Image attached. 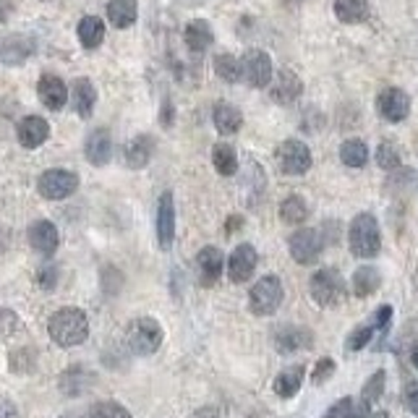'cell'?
Masks as SVG:
<instances>
[{
  "label": "cell",
  "instance_id": "30bf717a",
  "mask_svg": "<svg viewBox=\"0 0 418 418\" xmlns=\"http://www.w3.org/2000/svg\"><path fill=\"white\" fill-rule=\"evenodd\" d=\"M377 110H379V115L384 121L390 123L405 121L410 112V97L403 89H398V86H387L377 97Z\"/></svg>",
  "mask_w": 418,
  "mask_h": 418
},
{
  "label": "cell",
  "instance_id": "277c9868",
  "mask_svg": "<svg viewBox=\"0 0 418 418\" xmlns=\"http://www.w3.org/2000/svg\"><path fill=\"white\" fill-rule=\"evenodd\" d=\"M282 298H285V290H282V282H280L277 275H264V277L251 288L249 306L256 316H272L280 308Z\"/></svg>",
  "mask_w": 418,
  "mask_h": 418
},
{
  "label": "cell",
  "instance_id": "2e32d148",
  "mask_svg": "<svg viewBox=\"0 0 418 418\" xmlns=\"http://www.w3.org/2000/svg\"><path fill=\"white\" fill-rule=\"evenodd\" d=\"M272 84V100L277 105H290L296 103L298 97H301V92H303V81L298 79L290 68H282V71H277V76H275V81Z\"/></svg>",
  "mask_w": 418,
  "mask_h": 418
},
{
  "label": "cell",
  "instance_id": "ffe728a7",
  "mask_svg": "<svg viewBox=\"0 0 418 418\" xmlns=\"http://www.w3.org/2000/svg\"><path fill=\"white\" fill-rule=\"evenodd\" d=\"M84 152H86V159L92 165L103 167L110 162L112 157V139H110V131L107 129H97L89 133V139L84 144Z\"/></svg>",
  "mask_w": 418,
  "mask_h": 418
},
{
  "label": "cell",
  "instance_id": "d590c367",
  "mask_svg": "<svg viewBox=\"0 0 418 418\" xmlns=\"http://www.w3.org/2000/svg\"><path fill=\"white\" fill-rule=\"evenodd\" d=\"M84 418H131V413L123 408L121 403H112V400H105V403H97L89 408V413Z\"/></svg>",
  "mask_w": 418,
  "mask_h": 418
},
{
  "label": "cell",
  "instance_id": "8992f818",
  "mask_svg": "<svg viewBox=\"0 0 418 418\" xmlns=\"http://www.w3.org/2000/svg\"><path fill=\"white\" fill-rule=\"evenodd\" d=\"M76 188H79V176L71 173V170H63V167L45 170L37 181V191L45 199H53V202L68 199L71 194H76Z\"/></svg>",
  "mask_w": 418,
  "mask_h": 418
},
{
  "label": "cell",
  "instance_id": "4fadbf2b",
  "mask_svg": "<svg viewBox=\"0 0 418 418\" xmlns=\"http://www.w3.org/2000/svg\"><path fill=\"white\" fill-rule=\"evenodd\" d=\"M223 251L214 249V246H204V249L196 254V275H199V282L204 288H212L217 280L223 277Z\"/></svg>",
  "mask_w": 418,
  "mask_h": 418
},
{
  "label": "cell",
  "instance_id": "f35d334b",
  "mask_svg": "<svg viewBox=\"0 0 418 418\" xmlns=\"http://www.w3.org/2000/svg\"><path fill=\"white\" fill-rule=\"evenodd\" d=\"M334 369H337V363H334L332 358H319L314 366V372H311V381H314V384H325L334 374Z\"/></svg>",
  "mask_w": 418,
  "mask_h": 418
},
{
  "label": "cell",
  "instance_id": "f1b7e54d",
  "mask_svg": "<svg viewBox=\"0 0 418 418\" xmlns=\"http://www.w3.org/2000/svg\"><path fill=\"white\" fill-rule=\"evenodd\" d=\"M353 293L358 298H366V296H372L374 290L379 288L381 285V277H379V272L374 270V267H369V264H363V267H358L355 270V275H353Z\"/></svg>",
  "mask_w": 418,
  "mask_h": 418
},
{
  "label": "cell",
  "instance_id": "bcb514c9",
  "mask_svg": "<svg viewBox=\"0 0 418 418\" xmlns=\"http://www.w3.org/2000/svg\"><path fill=\"white\" fill-rule=\"evenodd\" d=\"M11 11H13V0H0V24L8 19Z\"/></svg>",
  "mask_w": 418,
  "mask_h": 418
},
{
  "label": "cell",
  "instance_id": "ee69618b",
  "mask_svg": "<svg viewBox=\"0 0 418 418\" xmlns=\"http://www.w3.org/2000/svg\"><path fill=\"white\" fill-rule=\"evenodd\" d=\"M194 418H220V410L214 408V405H204V408L196 410Z\"/></svg>",
  "mask_w": 418,
  "mask_h": 418
},
{
  "label": "cell",
  "instance_id": "9c48e42d",
  "mask_svg": "<svg viewBox=\"0 0 418 418\" xmlns=\"http://www.w3.org/2000/svg\"><path fill=\"white\" fill-rule=\"evenodd\" d=\"M290 256L298 261V264H314L319 259V254L325 249V238L322 233L314 230V228H303L290 235Z\"/></svg>",
  "mask_w": 418,
  "mask_h": 418
},
{
  "label": "cell",
  "instance_id": "d6a6232c",
  "mask_svg": "<svg viewBox=\"0 0 418 418\" xmlns=\"http://www.w3.org/2000/svg\"><path fill=\"white\" fill-rule=\"evenodd\" d=\"M214 74L228 84L241 81V60L230 53H220V55H214Z\"/></svg>",
  "mask_w": 418,
  "mask_h": 418
},
{
  "label": "cell",
  "instance_id": "d6986e66",
  "mask_svg": "<svg viewBox=\"0 0 418 418\" xmlns=\"http://www.w3.org/2000/svg\"><path fill=\"white\" fill-rule=\"evenodd\" d=\"M16 136H19L21 147L37 149L42 147L47 141V136H50V123H47L45 118H39V115H27V118L19 123Z\"/></svg>",
  "mask_w": 418,
  "mask_h": 418
},
{
  "label": "cell",
  "instance_id": "f907efd6",
  "mask_svg": "<svg viewBox=\"0 0 418 418\" xmlns=\"http://www.w3.org/2000/svg\"><path fill=\"white\" fill-rule=\"evenodd\" d=\"M285 3H290V6H296V3H301V0H285Z\"/></svg>",
  "mask_w": 418,
  "mask_h": 418
},
{
  "label": "cell",
  "instance_id": "f546056e",
  "mask_svg": "<svg viewBox=\"0 0 418 418\" xmlns=\"http://www.w3.org/2000/svg\"><path fill=\"white\" fill-rule=\"evenodd\" d=\"M212 162H214V170H217L220 176H235V173H238V155H235V149H233L230 144H214Z\"/></svg>",
  "mask_w": 418,
  "mask_h": 418
},
{
  "label": "cell",
  "instance_id": "8d00e7d4",
  "mask_svg": "<svg viewBox=\"0 0 418 418\" xmlns=\"http://www.w3.org/2000/svg\"><path fill=\"white\" fill-rule=\"evenodd\" d=\"M377 165L384 167V170H395V167H400L398 147L390 144V141H381L379 147H377Z\"/></svg>",
  "mask_w": 418,
  "mask_h": 418
},
{
  "label": "cell",
  "instance_id": "ab89813d",
  "mask_svg": "<svg viewBox=\"0 0 418 418\" xmlns=\"http://www.w3.org/2000/svg\"><path fill=\"white\" fill-rule=\"evenodd\" d=\"M37 282L45 290H53L58 285V267L55 264H42L37 270Z\"/></svg>",
  "mask_w": 418,
  "mask_h": 418
},
{
  "label": "cell",
  "instance_id": "836d02e7",
  "mask_svg": "<svg viewBox=\"0 0 418 418\" xmlns=\"http://www.w3.org/2000/svg\"><path fill=\"white\" fill-rule=\"evenodd\" d=\"M384 384H387V372H384V369L374 372L372 377L366 379V384H363V392H361V405H363V408H372V405H377V400L384 395Z\"/></svg>",
  "mask_w": 418,
  "mask_h": 418
},
{
  "label": "cell",
  "instance_id": "60d3db41",
  "mask_svg": "<svg viewBox=\"0 0 418 418\" xmlns=\"http://www.w3.org/2000/svg\"><path fill=\"white\" fill-rule=\"evenodd\" d=\"M353 408H355L353 398H343V400H337V403H334L332 408L327 410L325 418H351V413H353Z\"/></svg>",
  "mask_w": 418,
  "mask_h": 418
},
{
  "label": "cell",
  "instance_id": "5b68a950",
  "mask_svg": "<svg viewBox=\"0 0 418 418\" xmlns=\"http://www.w3.org/2000/svg\"><path fill=\"white\" fill-rule=\"evenodd\" d=\"M308 293L319 306L334 308L345 298V280L337 270H319L308 282Z\"/></svg>",
  "mask_w": 418,
  "mask_h": 418
},
{
  "label": "cell",
  "instance_id": "ac0fdd59",
  "mask_svg": "<svg viewBox=\"0 0 418 418\" xmlns=\"http://www.w3.org/2000/svg\"><path fill=\"white\" fill-rule=\"evenodd\" d=\"M314 345V332L306 327H282L275 334V348L280 353H293V351H308Z\"/></svg>",
  "mask_w": 418,
  "mask_h": 418
},
{
  "label": "cell",
  "instance_id": "cb8c5ba5",
  "mask_svg": "<svg viewBox=\"0 0 418 418\" xmlns=\"http://www.w3.org/2000/svg\"><path fill=\"white\" fill-rule=\"evenodd\" d=\"M152 155H155V139L147 136V133H139V136L131 139L129 147H126V162H129V167H133V170L147 167Z\"/></svg>",
  "mask_w": 418,
  "mask_h": 418
},
{
  "label": "cell",
  "instance_id": "7a4b0ae2",
  "mask_svg": "<svg viewBox=\"0 0 418 418\" xmlns=\"http://www.w3.org/2000/svg\"><path fill=\"white\" fill-rule=\"evenodd\" d=\"M348 243H351V254L358 259H374L381 249V233L377 217L369 212H361L353 217L351 230H348Z\"/></svg>",
  "mask_w": 418,
  "mask_h": 418
},
{
  "label": "cell",
  "instance_id": "7c38bea8",
  "mask_svg": "<svg viewBox=\"0 0 418 418\" xmlns=\"http://www.w3.org/2000/svg\"><path fill=\"white\" fill-rule=\"evenodd\" d=\"M256 249L251 246V243H241V246H235V251L230 254V259H228V277L230 282L235 285H241L246 280H251L254 270H256Z\"/></svg>",
  "mask_w": 418,
  "mask_h": 418
},
{
  "label": "cell",
  "instance_id": "9a60e30c",
  "mask_svg": "<svg viewBox=\"0 0 418 418\" xmlns=\"http://www.w3.org/2000/svg\"><path fill=\"white\" fill-rule=\"evenodd\" d=\"M37 94L47 110H63L65 103H68V86H65L63 79L55 74H45L39 79Z\"/></svg>",
  "mask_w": 418,
  "mask_h": 418
},
{
  "label": "cell",
  "instance_id": "c3c4849f",
  "mask_svg": "<svg viewBox=\"0 0 418 418\" xmlns=\"http://www.w3.org/2000/svg\"><path fill=\"white\" fill-rule=\"evenodd\" d=\"M366 418H390V413L387 410H377V413H369Z\"/></svg>",
  "mask_w": 418,
  "mask_h": 418
},
{
  "label": "cell",
  "instance_id": "681fc988",
  "mask_svg": "<svg viewBox=\"0 0 418 418\" xmlns=\"http://www.w3.org/2000/svg\"><path fill=\"white\" fill-rule=\"evenodd\" d=\"M410 361H413V366H416V369H418V348H416V351H413V355H410Z\"/></svg>",
  "mask_w": 418,
  "mask_h": 418
},
{
  "label": "cell",
  "instance_id": "f6af8a7d",
  "mask_svg": "<svg viewBox=\"0 0 418 418\" xmlns=\"http://www.w3.org/2000/svg\"><path fill=\"white\" fill-rule=\"evenodd\" d=\"M405 403H408V408L413 410V413H418V387L408 390V395H405Z\"/></svg>",
  "mask_w": 418,
  "mask_h": 418
},
{
  "label": "cell",
  "instance_id": "8fae6325",
  "mask_svg": "<svg viewBox=\"0 0 418 418\" xmlns=\"http://www.w3.org/2000/svg\"><path fill=\"white\" fill-rule=\"evenodd\" d=\"M173 241H176V202L173 194L165 191L157 202V243L162 251H170Z\"/></svg>",
  "mask_w": 418,
  "mask_h": 418
},
{
  "label": "cell",
  "instance_id": "74e56055",
  "mask_svg": "<svg viewBox=\"0 0 418 418\" xmlns=\"http://www.w3.org/2000/svg\"><path fill=\"white\" fill-rule=\"evenodd\" d=\"M372 334H374V327H355L353 332L348 334L345 348H348V351H361V348H366V345H369Z\"/></svg>",
  "mask_w": 418,
  "mask_h": 418
},
{
  "label": "cell",
  "instance_id": "7402d4cb",
  "mask_svg": "<svg viewBox=\"0 0 418 418\" xmlns=\"http://www.w3.org/2000/svg\"><path fill=\"white\" fill-rule=\"evenodd\" d=\"M183 42L191 53H204L207 47L214 42V32L209 27V21L204 19H194L188 21V27L183 29Z\"/></svg>",
  "mask_w": 418,
  "mask_h": 418
},
{
  "label": "cell",
  "instance_id": "7dc6e473",
  "mask_svg": "<svg viewBox=\"0 0 418 418\" xmlns=\"http://www.w3.org/2000/svg\"><path fill=\"white\" fill-rule=\"evenodd\" d=\"M170 121H173V105H170V100L165 103V118H162V123L165 126H170Z\"/></svg>",
  "mask_w": 418,
  "mask_h": 418
},
{
  "label": "cell",
  "instance_id": "d4e9b609",
  "mask_svg": "<svg viewBox=\"0 0 418 418\" xmlns=\"http://www.w3.org/2000/svg\"><path fill=\"white\" fill-rule=\"evenodd\" d=\"M303 377H306V366H301V363L285 369V372L277 374V379H275V395L282 400L296 398L298 390H301V384H303Z\"/></svg>",
  "mask_w": 418,
  "mask_h": 418
},
{
  "label": "cell",
  "instance_id": "e0dca14e",
  "mask_svg": "<svg viewBox=\"0 0 418 418\" xmlns=\"http://www.w3.org/2000/svg\"><path fill=\"white\" fill-rule=\"evenodd\" d=\"M34 53V39L27 34H13L0 42V63L6 65H21L27 63L29 55Z\"/></svg>",
  "mask_w": 418,
  "mask_h": 418
},
{
  "label": "cell",
  "instance_id": "603a6c76",
  "mask_svg": "<svg viewBox=\"0 0 418 418\" xmlns=\"http://www.w3.org/2000/svg\"><path fill=\"white\" fill-rule=\"evenodd\" d=\"M71 103L81 118H92V110L97 105V89L89 79H76L74 86H71Z\"/></svg>",
  "mask_w": 418,
  "mask_h": 418
},
{
  "label": "cell",
  "instance_id": "1f68e13d",
  "mask_svg": "<svg viewBox=\"0 0 418 418\" xmlns=\"http://www.w3.org/2000/svg\"><path fill=\"white\" fill-rule=\"evenodd\" d=\"M340 159L348 167H363L369 162V147L361 139H348L340 147Z\"/></svg>",
  "mask_w": 418,
  "mask_h": 418
},
{
  "label": "cell",
  "instance_id": "83f0119b",
  "mask_svg": "<svg viewBox=\"0 0 418 418\" xmlns=\"http://www.w3.org/2000/svg\"><path fill=\"white\" fill-rule=\"evenodd\" d=\"M334 16L343 24H361L369 16V0H334Z\"/></svg>",
  "mask_w": 418,
  "mask_h": 418
},
{
  "label": "cell",
  "instance_id": "e575fe53",
  "mask_svg": "<svg viewBox=\"0 0 418 418\" xmlns=\"http://www.w3.org/2000/svg\"><path fill=\"white\" fill-rule=\"evenodd\" d=\"M81 377H86V369H84V366H71V369L60 377V387H63L65 395H81V392H86V387L92 384V379L81 381Z\"/></svg>",
  "mask_w": 418,
  "mask_h": 418
},
{
  "label": "cell",
  "instance_id": "6da1fadb",
  "mask_svg": "<svg viewBox=\"0 0 418 418\" xmlns=\"http://www.w3.org/2000/svg\"><path fill=\"white\" fill-rule=\"evenodd\" d=\"M50 340L60 348H76L89 337V322L81 308H60L47 322Z\"/></svg>",
  "mask_w": 418,
  "mask_h": 418
},
{
  "label": "cell",
  "instance_id": "4dcf8cb0",
  "mask_svg": "<svg viewBox=\"0 0 418 418\" xmlns=\"http://www.w3.org/2000/svg\"><path fill=\"white\" fill-rule=\"evenodd\" d=\"M306 217H308V207L301 196L293 194L280 204V220H282V223L301 225V223H306Z\"/></svg>",
  "mask_w": 418,
  "mask_h": 418
},
{
  "label": "cell",
  "instance_id": "4316f807",
  "mask_svg": "<svg viewBox=\"0 0 418 418\" xmlns=\"http://www.w3.org/2000/svg\"><path fill=\"white\" fill-rule=\"evenodd\" d=\"M79 42L84 50H97L105 42V24L97 16H84L79 21Z\"/></svg>",
  "mask_w": 418,
  "mask_h": 418
},
{
  "label": "cell",
  "instance_id": "5bb4252c",
  "mask_svg": "<svg viewBox=\"0 0 418 418\" xmlns=\"http://www.w3.org/2000/svg\"><path fill=\"white\" fill-rule=\"evenodd\" d=\"M29 243L32 249L42 254V256H53L60 246V235H58V228L50 220H37V223L29 225Z\"/></svg>",
  "mask_w": 418,
  "mask_h": 418
},
{
  "label": "cell",
  "instance_id": "44dd1931",
  "mask_svg": "<svg viewBox=\"0 0 418 418\" xmlns=\"http://www.w3.org/2000/svg\"><path fill=\"white\" fill-rule=\"evenodd\" d=\"M212 121H214V129L220 131L223 136H233V133L241 131L243 112L230 103H217L214 105V112H212Z\"/></svg>",
  "mask_w": 418,
  "mask_h": 418
},
{
  "label": "cell",
  "instance_id": "b9f144b4",
  "mask_svg": "<svg viewBox=\"0 0 418 418\" xmlns=\"http://www.w3.org/2000/svg\"><path fill=\"white\" fill-rule=\"evenodd\" d=\"M0 418H19V410L11 400L0 398Z\"/></svg>",
  "mask_w": 418,
  "mask_h": 418
},
{
  "label": "cell",
  "instance_id": "ba28073f",
  "mask_svg": "<svg viewBox=\"0 0 418 418\" xmlns=\"http://www.w3.org/2000/svg\"><path fill=\"white\" fill-rule=\"evenodd\" d=\"M277 162L285 176H303L311 167V149L298 139L282 141L277 149Z\"/></svg>",
  "mask_w": 418,
  "mask_h": 418
},
{
  "label": "cell",
  "instance_id": "52a82bcc",
  "mask_svg": "<svg viewBox=\"0 0 418 418\" xmlns=\"http://www.w3.org/2000/svg\"><path fill=\"white\" fill-rule=\"evenodd\" d=\"M275 68H272V58L261 50H249L241 60V79L254 89H264L270 86Z\"/></svg>",
  "mask_w": 418,
  "mask_h": 418
},
{
  "label": "cell",
  "instance_id": "484cf974",
  "mask_svg": "<svg viewBox=\"0 0 418 418\" xmlns=\"http://www.w3.org/2000/svg\"><path fill=\"white\" fill-rule=\"evenodd\" d=\"M136 16H139L136 0H110V3H107V19H110L112 27H118V29L133 27Z\"/></svg>",
  "mask_w": 418,
  "mask_h": 418
},
{
  "label": "cell",
  "instance_id": "3957f363",
  "mask_svg": "<svg viewBox=\"0 0 418 418\" xmlns=\"http://www.w3.org/2000/svg\"><path fill=\"white\" fill-rule=\"evenodd\" d=\"M126 345L131 348V353L136 355H152L159 351L162 345V327L157 319L152 316H139L129 325L126 332Z\"/></svg>",
  "mask_w": 418,
  "mask_h": 418
},
{
  "label": "cell",
  "instance_id": "7bdbcfd3",
  "mask_svg": "<svg viewBox=\"0 0 418 418\" xmlns=\"http://www.w3.org/2000/svg\"><path fill=\"white\" fill-rule=\"evenodd\" d=\"M390 319H392V306H381L379 308V314H377V329H387V325H390Z\"/></svg>",
  "mask_w": 418,
  "mask_h": 418
},
{
  "label": "cell",
  "instance_id": "816d5d0a",
  "mask_svg": "<svg viewBox=\"0 0 418 418\" xmlns=\"http://www.w3.org/2000/svg\"><path fill=\"white\" fill-rule=\"evenodd\" d=\"M63 418H84V416H74V413H68V416H63Z\"/></svg>",
  "mask_w": 418,
  "mask_h": 418
}]
</instances>
